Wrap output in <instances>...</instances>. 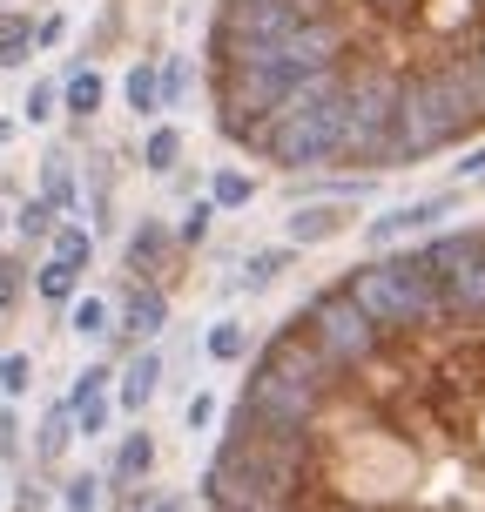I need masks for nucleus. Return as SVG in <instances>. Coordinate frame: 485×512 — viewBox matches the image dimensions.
<instances>
[{
	"label": "nucleus",
	"instance_id": "nucleus-22",
	"mask_svg": "<svg viewBox=\"0 0 485 512\" xmlns=\"http://www.w3.org/2000/svg\"><path fill=\"white\" fill-rule=\"evenodd\" d=\"M95 250H102V236H95V223H75V216H61V230L48 236V256H61L68 270H81L88 277V263H95Z\"/></svg>",
	"mask_w": 485,
	"mask_h": 512
},
{
	"label": "nucleus",
	"instance_id": "nucleus-1",
	"mask_svg": "<svg viewBox=\"0 0 485 512\" xmlns=\"http://www.w3.org/2000/svg\"><path fill=\"white\" fill-rule=\"evenodd\" d=\"M304 459H310V438L256 425V411L236 398L230 425H223V445H216V459L203 472V499L209 506H236V512L290 506L297 486H304Z\"/></svg>",
	"mask_w": 485,
	"mask_h": 512
},
{
	"label": "nucleus",
	"instance_id": "nucleus-42",
	"mask_svg": "<svg viewBox=\"0 0 485 512\" xmlns=\"http://www.w3.org/2000/svg\"><path fill=\"white\" fill-rule=\"evenodd\" d=\"M149 512H189V499H182V492H155Z\"/></svg>",
	"mask_w": 485,
	"mask_h": 512
},
{
	"label": "nucleus",
	"instance_id": "nucleus-17",
	"mask_svg": "<svg viewBox=\"0 0 485 512\" xmlns=\"http://www.w3.org/2000/svg\"><path fill=\"white\" fill-rule=\"evenodd\" d=\"M34 189L48 196L61 216H75L88 196H81V182H75V162H68V142H48V155H41V176H34Z\"/></svg>",
	"mask_w": 485,
	"mask_h": 512
},
{
	"label": "nucleus",
	"instance_id": "nucleus-24",
	"mask_svg": "<svg viewBox=\"0 0 485 512\" xmlns=\"http://www.w3.org/2000/svg\"><path fill=\"white\" fill-rule=\"evenodd\" d=\"M182 149H189V142H182L176 122H149V135H142V169H149V176H176Z\"/></svg>",
	"mask_w": 485,
	"mask_h": 512
},
{
	"label": "nucleus",
	"instance_id": "nucleus-2",
	"mask_svg": "<svg viewBox=\"0 0 485 512\" xmlns=\"http://www.w3.org/2000/svg\"><path fill=\"white\" fill-rule=\"evenodd\" d=\"M398 95H405V75L391 61H378V54H351L344 61L337 162H351V169H398Z\"/></svg>",
	"mask_w": 485,
	"mask_h": 512
},
{
	"label": "nucleus",
	"instance_id": "nucleus-14",
	"mask_svg": "<svg viewBox=\"0 0 485 512\" xmlns=\"http://www.w3.org/2000/svg\"><path fill=\"white\" fill-rule=\"evenodd\" d=\"M358 223V209L351 203H324V196H304V203L283 216V236L290 243H331V236H344Z\"/></svg>",
	"mask_w": 485,
	"mask_h": 512
},
{
	"label": "nucleus",
	"instance_id": "nucleus-25",
	"mask_svg": "<svg viewBox=\"0 0 485 512\" xmlns=\"http://www.w3.org/2000/svg\"><path fill=\"white\" fill-rule=\"evenodd\" d=\"M34 297H41V304H75L81 297V270H68V263H61V256H48V263H34Z\"/></svg>",
	"mask_w": 485,
	"mask_h": 512
},
{
	"label": "nucleus",
	"instance_id": "nucleus-8",
	"mask_svg": "<svg viewBox=\"0 0 485 512\" xmlns=\"http://www.w3.org/2000/svg\"><path fill=\"white\" fill-rule=\"evenodd\" d=\"M445 142H459V128L438 102L432 75H405V95H398V162H432Z\"/></svg>",
	"mask_w": 485,
	"mask_h": 512
},
{
	"label": "nucleus",
	"instance_id": "nucleus-20",
	"mask_svg": "<svg viewBox=\"0 0 485 512\" xmlns=\"http://www.w3.org/2000/svg\"><path fill=\"white\" fill-rule=\"evenodd\" d=\"M122 102H128V115L135 122H155L162 115V61H135L122 75Z\"/></svg>",
	"mask_w": 485,
	"mask_h": 512
},
{
	"label": "nucleus",
	"instance_id": "nucleus-34",
	"mask_svg": "<svg viewBox=\"0 0 485 512\" xmlns=\"http://www.w3.org/2000/svg\"><path fill=\"white\" fill-rule=\"evenodd\" d=\"M189 88H196V68H189L182 54H169V61H162V108H189L196 102Z\"/></svg>",
	"mask_w": 485,
	"mask_h": 512
},
{
	"label": "nucleus",
	"instance_id": "nucleus-43",
	"mask_svg": "<svg viewBox=\"0 0 485 512\" xmlns=\"http://www.w3.org/2000/svg\"><path fill=\"white\" fill-rule=\"evenodd\" d=\"M7 230H14V209L0 203V243H7Z\"/></svg>",
	"mask_w": 485,
	"mask_h": 512
},
{
	"label": "nucleus",
	"instance_id": "nucleus-6",
	"mask_svg": "<svg viewBox=\"0 0 485 512\" xmlns=\"http://www.w3.org/2000/svg\"><path fill=\"white\" fill-rule=\"evenodd\" d=\"M418 250H425V263L445 283V317L452 324H485V223L425 236Z\"/></svg>",
	"mask_w": 485,
	"mask_h": 512
},
{
	"label": "nucleus",
	"instance_id": "nucleus-5",
	"mask_svg": "<svg viewBox=\"0 0 485 512\" xmlns=\"http://www.w3.org/2000/svg\"><path fill=\"white\" fill-rule=\"evenodd\" d=\"M297 324H304V331L317 337L344 371H364V364L384 358V324L358 304V297H351V290H344V277L324 283V290H310V304H304Z\"/></svg>",
	"mask_w": 485,
	"mask_h": 512
},
{
	"label": "nucleus",
	"instance_id": "nucleus-16",
	"mask_svg": "<svg viewBox=\"0 0 485 512\" xmlns=\"http://www.w3.org/2000/svg\"><path fill=\"white\" fill-rule=\"evenodd\" d=\"M102 472H108V486H142L155 472V432L149 425H128V432L115 438V452H108Z\"/></svg>",
	"mask_w": 485,
	"mask_h": 512
},
{
	"label": "nucleus",
	"instance_id": "nucleus-39",
	"mask_svg": "<svg viewBox=\"0 0 485 512\" xmlns=\"http://www.w3.org/2000/svg\"><path fill=\"white\" fill-rule=\"evenodd\" d=\"M14 512H48V486L41 479H21L14 486Z\"/></svg>",
	"mask_w": 485,
	"mask_h": 512
},
{
	"label": "nucleus",
	"instance_id": "nucleus-36",
	"mask_svg": "<svg viewBox=\"0 0 485 512\" xmlns=\"http://www.w3.org/2000/svg\"><path fill=\"white\" fill-rule=\"evenodd\" d=\"M34 391V358L27 351H0V398H27Z\"/></svg>",
	"mask_w": 485,
	"mask_h": 512
},
{
	"label": "nucleus",
	"instance_id": "nucleus-30",
	"mask_svg": "<svg viewBox=\"0 0 485 512\" xmlns=\"http://www.w3.org/2000/svg\"><path fill=\"white\" fill-rule=\"evenodd\" d=\"M203 351H209L216 364H243V358H250V331H243L236 317H223V324H209Z\"/></svg>",
	"mask_w": 485,
	"mask_h": 512
},
{
	"label": "nucleus",
	"instance_id": "nucleus-37",
	"mask_svg": "<svg viewBox=\"0 0 485 512\" xmlns=\"http://www.w3.org/2000/svg\"><path fill=\"white\" fill-rule=\"evenodd\" d=\"M216 391H203V384H196V391H189V398H182V432H209V425H216Z\"/></svg>",
	"mask_w": 485,
	"mask_h": 512
},
{
	"label": "nucleus",
	"instance_id": "nucleus-38",
	"mask_svg": "<svg viewBox=\"0 0 485 512\" xmlns=\"http://www.w3.org/2000/svg\"><path fill=\"white\" fill-rule=\"evenodd\" d=\"M68 27H75V21H68L61 7H48V14H41V27H34V41H41V54H48V48H68Z\"/></svg>",
	"mask_w": 485,
	"mask_h": 512
},
{
	"label": "nucleus",
	"instance_id": "nucleus-32",
	"mask_svg": "<svg viewBox=\"0 0 485 512\" xmlns=\"http://www.w3.org/2000/svg\"><path fill=\"white\" fill-rule=\"evenodd\" d=\"M209 223H216V196L203 189V196H189V209H182V223H176V230H182V250H203V243H209Z\"/></svg>",
	"mask_w": 485,
	"mask_h": 512
},
{
	"label": "nucleus",
	"instance_id": "nucleus-15",
	"mask_svg": "<svg viewBox=\"0 0 485 512\" xmlns=\"http://www.w3.org/2000/svg\"><path fill=\"white\" fill-rule=\"evenodd\" d=\"M297 250H304V243H290V236H283V243H263V250H243V263H236V277H230V283H236V290H250V297H263L270 283L290 277Z\"/></svg>",
	"mask_w": 485,
	"mask_h": 512
},
{
	"label": "nucleus",
	"instance_id": "nucleus-27",
	"mask_svg": "<svg viewBox=\"0 0 485 512\" xmlns=\"http://www.w3.org/2000/svg\"><path fill=\"white\" fill-rule=\"evenodd\" d=\"M54 230H61V209H54L48 196L34 189V196H27V203L14 209V236H27V243H48Z\"/></svg>",
	"mask_w": 485,
	"mask_h": 512
},
{
	"label": "nucleus",
	"instance_id": "nucleus-26",
	"mask_svg": "<svg viewBox=\"0 0 485 512\" xmlns=\"http://www.w3.org/2000/svg\"><path fill=\"white\" fill-rule=\"evenodd\" d=\"M27 290H34V256H14V250H0V317H14Z\"/></svg>",
	"mask_w": 485,
	"mask_h": 512
},
{
	"label": "nucleus",
	"instance_id": "nucleus-21",
	"mask_svg": "<svg viewBox=\"0 0 485 512\" xmlns=\"http://www.w3.org/2000/svg\"><path fill=\"white\" fill-rule=\"evenodd\" d=\"M68 331H75L81 344H115V304L95 297V290H81L75 304H68Z\"/></svg>",
	"mask_w": 485,
	"mask_h": 512
},
{
	"label": "nucleus",
	"instance_id": "nucleus-10",
	"mask_svg": "<svg viewBox=\"0 0 485 512\" xmlns=\"http://www.w3.org/2000/svg\"><path fill=\"white\" fill-rule=\"evenodd\" d=\"M263 364H277L283 378L310 384V391H324V398H331L337 384H344V364H337L331 351H324V344L304 331V324H283V331L263 344Z\"/></svg>",
	"mask_w": 485,
	"mask_h": 512
},
{
	"label": "nucleus",
	"instance_id": "nucleus-11",
	"mask_svg": "<svg viewBox=\"0 0 485 512\" xmlns=\"http://www.w3.org/2000/svg\"><path fill=\"white\" fill-rule=\"evenodd\" d=\"M452 209H459V189H438V196H418V203H405V209H384V216H371V223H364V243H371V250H391L398 236L438 230Z\"/></svg>",
	"mask_w": 485,
	"mask_h": 512
},
{
	"label": "nucleus",
	"instance_id": "nucleus-45",
	"mask_svg": "<svg viewBox=\"0 0 485 512\" xmlns=\"http://www.w3.org/2000/svg\"><path fill=\"white\" fill-rule=\"evenodd\" d=\"M0 499H7V459H0Z\"/></svg>",
	"mask_w": 485,
	"mask_h": 512
},
{
	"label": "nucleus",
	"instance_id": "nucleus-23",
	"mask_svg": "<svg viewBox=\"0 0 485 512\" xmlns=\"http://www.w3.org/2000/svg\"><path fill=\"white\" fill-rule=\"evenodd\" d=\"M61 102H68V115H75V122H88V115L108 102V81L95 75V61H75V68L61 75Z\"/></svg>",
	"mask_w": 485,
	"mask_h": 512
},
{
	"label": "nucleus",
	"instance_id": "nucleus-18",
	"mask_svg": "<svg viewBox=\"0 0 485 512\" xmlns=\"http://www.w3.org/2000/svg\"><path fill=\"white\" fill-rule=\"evenodd\" d=\"M75 438H81V425H75V405H68V398H61V405H48L41 418H34V465H61Z\"/></svg>",
	"mask_w": 485,
	"mask_h": 512
},
{
	"label": "nucleus",
	"instance_id": "nucleus-9",
	"mask_svg": "<svg viewBox=\"0 0 485 512\" xmlns=\"http://www.w3.org/2000/svg\"><path fill=\"white\" fill-rule=\"evenodd\" d=\"M162 331H169V283L128 270L122 297H115V344H122V351H142V344H155Z\"/></svg>",
	"mask_w": 485,
	"mask_h": 512
},
{
	"label": "nucleus",
	"instance_id": "nucleus-41",
	"mask_svg": "<svg viewBox=\"0 0 485 512\" xmlns=\"http://www.w3.org/2000/svg\"><path fill=\"white\" fill-rule=\"evenodd\" d=\"M21 128H27V115H0V155L14 149V135H21Z\"/></svg>",
	"mask_w": 485,
	"mask_h": 512
},
{
	"label": "nucleus",
	"instance_id": "nucleus-19",
	"mask_svg": "<svg viewBox=\"0 0 485 512\" xmlns=\"http://www.w3.org/2000/svg\"><path fill=\"white\" fill-rule=\"evenodd\" d=\"M34 14H21V7H0V75H21L27 61L41 54V41H34Z\"/></svg>",
	"mask_w": 485,
	"mask_h": 512
},
{
	"label": "nucleus",
	"instance_id": "nucleus-29",
	"mask_svg": "<svg viewBox=\"0 0 485 512\" xmlns=\"http://www.w3.org/2000/svg\"><path fill=\"white\" fill-rule=\"evenodd\" d=\"M34 452V438H27V418H21V398H0V459L21 465Z\"/></svg>",
	"mask_w": 485,
	"mask_h": 512
},
{
	"label": "nucleus",
	"instance_id": "nucleus-46",
	"mask_svg": "<svg viewBox=\"0 0 485 512\" xmlns=\"http://www.w3.org/2000/svg\"><path fill=\"white\" fill-rule=\"evenodd\" d=\"M479 54H485V41H479Z\"/></svg>",
	"mask_w": 485,
	"mask_h": 512
},
{
	"label": "nucleus",
	"instance_id": "nucleus-4",
	"mask_svg": "<svg viewBox=\"0 0 485 512\" xmlns=\"http://www.w3.org/2000/svg\"><path fill=\"white\" fill-rule=\"evenodd\" d=\"M337 135H344V68L310 75L304 88L270 115V142H263V155H270L277 169L310 176V169L337 162Z\"/></svg>",
	"mask_w": 485,
	"mask_h": 512
},
{
	"label": "nucleus",
	"instance_id": "nucleus-35",
	"mask_svg": "<svg viewBox=\"0 0 485 512\" xmlns=\"http://www.w3.org/2000/svg\"><path fill=\"white\" fill-rule=\"evenodd\" d=\"M108 182H115V169H108V155L95 149V155H88V182H81V196H88V216H95V223H108Z\"/></svg>",
	"mask_w": 485,
	"mask_h": 512
},
{
	"label": "nucleus",
	"instance_id": "nucleus-12",
	"mask_svg": "<svg viewBox=\"0 0 485 512\" xmlns=\"http://www.w3.org/2000/svg\"><path fill=\"white\" fill-rule=\"evenodd\" d=\"M122 256H128V270L135 277H176V256H182V230H169L162 216H142V223H128L122 236Z\"/></svg>",
	"mask_w": 485,
	"mask_h": 512
},
{
	"label": "nucleus",
	"instance_id": "nucleus-7",
	"mask_svg": "<svg viewBox=\"0 0 485 512\" xmlns=\"http://www.w3.org/2000/svg\"><path fill=\"white\" fill-rule=\"evenodd\" d=\"M243 405H250V411H256V425H270V432L310 438V432H317V418H324V391H310V384L283 378L277 364L256 358L250 384H243Z\"/></svg>",
	"mask_w": 485,
	"mask_h": 512
},
{
	"label": "nucleus",
	"instance_id": "nucleus-3",
	"mask_svg": "<svg viewBox=\"0 0 485 512\" xmlns=\"http://www.w3.org/2000/svg\"><path fill=\"white\" fill-rule=\"evenodd\" d=\"M344 290L384 324V337L391 331H425V324L445 317V283H438V270L425 263L418 243H411V250H378L371 263H358V270L344 277Z\"/></svg>",
	"mask_w": 485,
	"mask_h": 512
},
{
	"label": "nucleus",
	"instance_id": "nucleus-44",
	"mask_svg": "<svg viewBox=\"0 0 485 512\" xmlns=\"http://www.w3.org/2000/svg\"><path fill=\"white\" fill-rule=\"evenodd\" d=\"M209 512H236V506H209ZM270 512H290V506H270Z\"/></svg>",
	"mask_w": 485,
	"mask_h": 512
},
{
	"label": "nucleus",
	"instance_id": "nucleus-13",
	"mask_svg": "<svg viewBox=\"0 0 485 512\" xmlns=\"http://www.w3.org/2000/svg\"><path fill=\"white\" fill-rule=\"evenodd\" d=\"M162 378H169V358H162L155 344L128 351V358H122V371H115V405H122V418H142V411L155 405Z\"/></svg>",
	"mask_w": 485,
	"mask_h": 512
},
{
	"label": "nucleus",
	"instance_id": "nucleus-28",
	"mask_svg": "<svg viewBox=\"0 0 485 512\" xmlns=\"http://www.w3.org/2000/svg\"><path fill=\"white\" fill-rule=\"evenodd\" d=\"M256 189H263V182H256L250 169H216V176H209V196H216V209H250Z\"/></svg>",
	"mask_w": 485,
	"mask_h": 512
},
{
	"label": "nucleus",
	"instance_id": "nucleus-33",
	"mask_svg": "<svg viewBox=\"0 0 485 512\" xmlns=\"http://www.w3.org/2000/svg\"><path fill=\"white\" fill-rule=\"evenodd\" d=\"M21 115H27V128H48L54 115H68V102H61V81H34V88H27V102H21Z\"/></svg>",
	"mask_w": 485,
	"mask_h": 512
},
{
	"label": "nucleus",
	"instance_id": "nucleus-31",
	"mask_svg": "<svg viewBox=\"0 0 485 512\" xmlns=\"http://www.w3.org/2000/svg\"><path fill=\"white\" fill-rule=\"evenodd\" d=\"M102 486H108V472H68L61 512H102Z\"/></svg>",
	"mask_w": 485,
	"mask_h": 512
},
{
	"label": "nucleus",
	"instance_id": "nucleus-40",
	"mask_svg": "<svg viewBox=\"0 0 485 512\" xmlns=\"http://www.w3.org/2000/svg\"><path fill=\"white\" fill-rule=\"evenodd\" d=\"M479 176H485V142H479V149H465L459 162H452V182H479Z\"/></svg>",
	"mask_w": 485,
	"mask_h": 512
}]
</instances>
